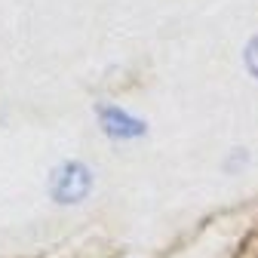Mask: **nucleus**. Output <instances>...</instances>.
<instances>
[{
	"label": "nucleus",
	"mask_w": 258,
	"mask_h": 258,
	"mask_svg": "<svg viewBox=\"0 0 258 258\" xmlns=\"http://www.w3.org/2000/svg\"><path fill=\"white\" fill-rule=\"evenodd\" d=\"M92 187V172L83 163H61L49 175V197L55 203H80L86 200V194Z\"/></svg>",
	"instance_id": "nucleus-1"
},
{
	"label": "nucleus",
	"mask_w": 258,
	"mask_h": 258,
	"mask_svg": "<svg viewBox=\"0 0 258 258\" xmlns=\"http://www.w3.org/2000/svg\"><path fill=\"white\" fill-rule=\"evenodd\" d=\"M99 117H102V129L108 136H114V139H139V136H145V129H148L145 120L126 114L120 108H111V105L99 108Z\"/></svg>",
	"instance_id": "nucleus-2"
},
{
	"label": "nucleus",
	"mask_w": 258,
	"mask_h": 258,
	"mask_svg": "<svg viewBox=\"0 0 258 258\" xmlns=\"http://www.w3.org/2000/svg\"><path fill=\"white\" fill-rule=\"evenodd\" d=\"M243 58H246V68H249V74L258 80V37H252V40H249V46H246Z\"/></svg>",
	"instance_id": "nucleus-3"
}]
</instances>
